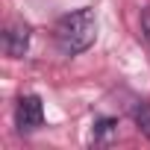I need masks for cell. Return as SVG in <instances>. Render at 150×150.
<instances>
[{
    "label": "cell",
    "mask_w": 150,
    "mask_h": 150,
    "mask_svg": "<svg viewBox=\"0 0 150 150\" xmlns=\"http://www.w3.org/2000/svg\"><path fill=\"white\" fill-rule=\"evenodd\" d=\"M132 121H135V127L141 129V135L150 141V100H138V103L132 106Z\"/></svg>",
    "instance_id": "277c9868"
},
{
    "label": "cell",
    "mask_w": 150,
    "mask_h": 150,
    "mask_svg": "<svg viewBox=\"0 0 150 150\" xmlns=\"http://www.w3.org/2000/svg\"><path fill=\"white\" fill-rule=\"evenodd\" d=\"M115 132H118V121L115 118H97L94 121V141H103V138H109Z\"/></svg>",
    "instance_id": "5b68a950"
},
{
    "label": "cell",
    "mask_w": 150,
    "mask_h": 150,
    "mask_svg": "<svg viewBox=\"0 0 150 150\" xmlns=\"http://www.w3.org/2000/svg\"><path fill=\"white\" fill-rule=\"evenodd\" d=\"M30 27L27 24H9L6 30H3V53L9 56V59H21V56H27V50H30Z\"/></svg>",
    "instance_id": "3957f363"
},
{
    "label": "cell",
    "mask_w": 150,
    "mask_h": 150,
    "mask_svg": "<svg viewBox=\"0 0 150 150\" xmlns=\"http://www.w3.org/2000/svg\"><path fill=\"white\" fill-rule=\"evenodd\" d=\"M53 41L65 56H80L97 41V15L94 9H74L62 15L53 27Z\"/></svg>",
    "instance_id": "6da1fadb"
},
{
    "label": "cell",
    "mask_w": 150,
    "mask_h": 150,
    "mask_svg": "<svg viewBox=\"0 0 150 150\" xmlns=\"http://www.w3.org/2000/svg\"><path fill=\"white\" fill-rule=\"evenodd\" d=\"M138 27H141V38H144L147 47H150V9H141V15H138Z\"/></svg>",
    "instance_id": "8992f818"
},
{
    "label": "cell",
    "mask_w": 150,
    "mask_h": 150,
    "mask_svg": "<svg viewBox=\"0 0 150 150\" xmlns=\"http://www.w3.org/2000/svg\"><path fill=\"white\" fill-rule=\"evenodd\" d=\"M15 127L21 132H35L44 127V103L38 94H21L15 103Z\"/></svg>",
    "instance_id": "7a4b0ae2"
}]
</instances>
